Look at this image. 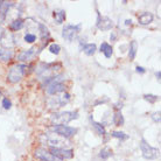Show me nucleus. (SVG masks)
Listing matches in <instances>:
<instances>
[{
    "label": "nucleus",
    "mask_w": 161,
    "mask_h": 161,
    "mask_svg": "<svg viewBox=\"0 0 161 161\" xmlns=\"http://www.w3.org/2000/svg\"><path fill=\"white\" fill-rule=\"evenodd\" d=\"M113 27V21L108 16H101L98 14L97 19V28L101 31H110Z\"/></svg>",
    "instance_id": "12"
},
{
    "label": "nucleus",
    "mask_w": 161,
    "mask_h": 161,
    "mask_svg": "<svg viewBox=\"0 0 161 161\" xmlns=\"http://www.w3.org/2000/svg\"><path fill=\"white\" fill-rule=\"evenodd\" d=\"M160 114H161L160 111H158V112H154L153 114H152V119H153L155 123H160V120H161Z\"/></svg>",
    "instance_id": "30"
},
{
    "label": "nucleus",
    "mask_w": 161,
    "mask_h": 161,
    "mask_svg": "<svg viewBox=\"0 0 161 161\" xmlns=\"http://www.w3.org/2000/svg\"><path fill=\"white\" fill-rule=\"evenodd\" d=\"M111 39H112V40H114V39H116V35H114V34H112V36H111Z\"/></svg>",
    "instance_id": "34"
},
{
    "label": "nucleus",
    "mask_w": 161,
    "mask_h": 161,
    "mask_svg": "<svg viewBox=\"0 0 161 161\" xmlns=\"http://www.w3.org/2000/svg\"><path fill=\"white\" fill-rule=\"evenodd\" d=\"M34 154H35V157H36L37 159H40L41 161H62L61 159H58V158L54 157L49 151H47V149H44V148H37Z\"/></svg>",
    "instance_id": "11"
},
{
    "label": "nucleus",
    "mask_w": 161,
    "mask_h": 161,
    "mask_svg": "<svg viewBox=\"0 0 161 161\" xmlns=\"http://www.w3.org/2000/svg\"><path fill=\"white\" fill-rule=\"evenodd\" d=\"M137 50H138L137 41H132V42L130 43V49H129V57H130V60H134V58H136V55H137Z\"/></svg>",
    "instance_id": "20"
},
{
    "label": "nucleus",
    "mask_w": 161,
    "mask_h": 161,
    "mask_svg": "<svg viewBox=\"0 0 161 161\" xmlns=\"http://www.w3.org/2000/svg\"><path fill=\"white\" fill-rule=\"evenodd\" d=\"M37 55V48L36 47H33L31 49H27V50H22V52L18 55V61L20 62H31V61L34 60V57Z\"/></svg>",
    "instance_id": "10"
},
{
    "label": "nucleus",
    "mask_w": 161,
    "mask_h": 161,
    "mask_svg": "<svg viewBox=\"0 0 161 161\" xmlns=\"http://www.w3.org/2000/svg\"><path fill=\"white\" fill-rule=\"evenodd\" d=\"M155 76H157L158 80H161V73L160 71H157V73H155Z\"/></svg>",
    "instance_id": "32"
},
{
    "label": "nucleus",
    "mask_w": 161,
    "mask_h": 161,
    "mask_svg": "<svg viewBox=\"0 0 161 161\" xmlns=\"http://www.w3.org/2000/svg\"><path fill=\"white\" fill-rule=\"evenodd\" d=\"M13 57V50L11 49H4L0 48V62L1 63H6L9 62Z\"/></svg>",
    "instance_id": "14"
},
{
    "label": "nucleus",
    "mask_w": 161,
    "mask_h": 161,
    "mask_svg": "<svg viewBox=\"0 0 161 161\" xmlns=\"http://www.w3.org/2000/svg\"><path fill=\"white\" fill-rule=\"evenodd\" d=\"M101 52L104 54L106 58H110L113 54V49L108 42H103V43L101 44Z\"/></svg>",
    "instance_id": "17"
},
{
    "label": "nucleus",
    "mask_w": 161,
    "mask_h": 161,
    "mask_svg": "<svg viewBox=\"0 0 161 161\" xmlns=\"http://www.w3.org/2000/svg\"><path fill=\"white\" fill-rule=\"evenodd\" d=\"M69 101H70V95L68 92H62L49 98L47 101V105H48V109L50 110H58L65 104H68Z\"/></svg>",
    "instance_id": "4"
},
{
    "label": "nucleus",
    "mask_w": 161,
    "mask_h": 161,
    "mask_svg": "<svg viewBox=\"0 0 161 161\" xmlns=\"http://www.w3.org/2000/svg\"><path fill=\"white\" fill-rule=\"evenodd\" d=\"M140 149L142 157L147 160H153V159H157L159 157V149L155 148V147H152L144 138L140 140Z\"/></svg>",
    "instance_id": "6"
},
{
    "label": "nucleus",
    "mask_w": 161,
    "mask_h": 161,
    "mask_svg": "<svg viewBox=\"0 0 161 161\" xmlns=\"http://www.w3.org/2000/svg\"><path fill=\"white\" fill-rule=\"evenodd\" d=\"M153 14L149 12H145L142 13L141 15H139L138 18V21H139V24L140 25H149L152 21H153Z\"/></svg>",
    "instance_id": "15"
},
{
    "label": "nucleus",
    "mask_w": 161,
    "mask_h": 161,
    "mask_svg": "<svg viewBox=\"0 0 161 161\" xmlns=\"http://www.w3.org/2000/svg\"><path fill=\"white\" fill-rule=\"evenodd\" d=\"M24 26H25V22L22 19H15V20H13L12 22L9 24V29L13 31V32H18V31H20Z\"/></svg>",
    "instance_id": "18"
},
{
    "label": "nucleus",
    "mask_w": 161,
    "mask_h": 161,
    "mask_svg": "<svg viewBox=\"0 0 161 161\" xmlns=\"http://www.w3.org/2000/svg\"><path fill=\"white\" fill-rule=\"evenodd\" d=\"M77 118H78L77 111H62V112L53 113L50 116V120L55 125H67Z\"/></svg>",
    "instance_id": "1"
},
{
    "label": "nucleus",
    "mask_w": 161,
    "mask_h": 161,
    "mask_svg": "<svg viewBox=\"0 0 161 161\" xmlns=\"http://www.w3.org/2000/svg\"><path fill=\"white\" fill-rule=\"evenodd\" d=\"M111 136L113 138H117V139H120V140H126V139H129V136L127 134H125L124 132H119V131H113L111 133Z\"/></svg>",
    "instance_id": "25"
},
{
    "label": "nucleus",
    "mask_w": 161,
    "mask_h": 161,
    "mask_svg": "<svg viewBox=\"0 0 161 161\" xmlns=\"http://www.w3.org/2000/svg\"><path fill=\"white\" fill-rule=\"evenodd\" d=\"M113 123L116 125H118V126H120V125L124 124V117H123V114H121L120 111H118V112L116 113V116L113 117Z\"/></svg>",
    "instance_id": "22"
},
{
    "label": "nucleus",
    "mask_w": 161,
    "mask_h": 161,
    "mask_svg": "<svg viewBox=\"0 0 161 161\" xmlns=\"http://www.w3.org/2000/svg\"><path fill=\"white\" fill-rule=\"evenodd\" d=\"M50 131L53 133H56L57 136H60V137L65 138V139L74 137L77 133V129L70 127V126H67V125H53L50 127Z\"/></svg>",
    "instance_id": "5"
},
{
    "label": "nucleus",
    "mask_w": 161,
    "mask_h": 161,
    "mask_svg": "<svg viewBox=\"0 0 161 161\" xmlns=\"http://www.w3.org/2000/svg\"><path fill=\"white\" fill-rule=\"evenodd\" d=\"M144 98H145L147 102L152 103V104H154V103L159 99V97L158 96H155V95H151V93H148V95H144Z\"/></svg>",
    "instance_id": "28"
},
{
    "label": "nucleus",
    "mask_w": 161,
    "mask_h": 161,
    "mask_svg": "<svg viewBox=\"0 0 161 161\" xmlns=\"http://www.w3.org/2000/svg\"><path fill=\"white\" fill-rule=\"evenodd\" d=\"M136 71H137L138 74H145V69L142 68V67H139V65H138L137 68H136Z\"/></svg>",
    "instance_id": "31"
},
{
    "label": "nucleus",
    "mask_w": 161,
    "mask_h": 161,
    "mask_svg": "<svg viewBox=\"0 0 161 161\" xmlns=\"http://www.w3.org/2000/svg\"><path fill=\"white\" fill-rule=\"evenodd\" d=\"M91 119V123H92V126H93V129H95V131L97 132V134L98 136H101V137H103V136H105L106 134V131H105V127H104V125L101 124V123H97V121H95L92 119V117L90 118Z\"/></svg>",
    "instance_id": "16"
},
{
    "label": "nucleus",
    "mask_w": 161,
    "mask_h": 161,
    "mask_svg": "<svg viewBox=\"0 0 161 161\" xmlns=\"http://www.w3.org/2000/svg\"><path fill=\"white\" fill-rule=\"evenodd\" d=\"M80 26L77 25V26H74V25H67L64 26V28L62 31V36L64 40H67L68 42L73 41L75 37L77 36V34L80 32Z\"/></svg>",
    "instance_id": "7"
},
{
    "label": "nucleus",
    "mask_w": 161,
    "mask_h": 161,
    "mask_svg": "<svg viewBox=\"0 0 161 161\" xmlns=\"http://www.w3.org/2000/svg\"><path fill=\"white\" fill-rule=\"evenodd\" d=\"M46 91H47L48 95L55 96V95H58V93L65 92V86L62 84V83H53V84L47 86V90H46Z\"/></svg>",
    "instance_id": "13"
},
{
    "label": "nucleus",
    "mask_w": 161,
    "mask_h": 161,
    "mask_svg": "<svg viewBox=\"0 0 161 161\" xmlns=\"http://www.w3.org/2000/svg\"><path fill=\"white\" fill-rule=\"evenodd\" d=\"M49 152L54 155V157L58 158L61 160L63 159H71L74 157V151L73 149H65V148H54L50 147Z\"/></svg>",
    "instance_id": "9"
},
{
    "label": "nucleus",
    "mask_w": 161,
    "mask_h": 161,
    "mask_svg": "<svg viewBox=\"0 0 161 161\" xmlns=\"http://www.w3.org/2000/svg\"><path fill=\"white\" fill-rule=\"evenodd\" d=\"M25 42L27 43H34L36 41V34H33V33H26L25 34Z\"/></svg>",
    "instance_id": "24"
},
{
    "label": "nucleus",
    "mask_w": 161,
    "mask_h": 161,
    "mask_svg": "<svg viewBox=\"0 0 161 161\" xmlns=\"http://www.w3.org/2000/svg\"><path fill=\"white\" fill-rule=\"evenodd\" d=\"M41 142L44 145H48L49 147H54V148H63V146L69 144L67 142L65 138L57 136L56 133H47V134H42L41 136Z\"/></svg>",
    "instance_id": "2"
},
{
    "label": "nucleus",
    "mask_w": 161,
    "mask_h": 161,
    "mask_svg": "<svg viewBox=\"0 0 161 161\" xmlns=\"http://www.w3.org/2000/svg\"><path fill=\"white\" fill-rule=\"evenodd\" d=\"M3 106H4V109L8 110V109H11L12 103H11V101H9L8 98H4V99H3Z\"/></svg>",
    "instance_id": "29"
},
{
    "label": "nucleus",
    "mask_w": 161,
    "mask_h": 161,
    "mask_svg": "<svg viewBox=\"0 0 161 161\" xmlns=\"http://www.w3.org/2000/svg\"><path fill=\"white\" fill-rule=\"evenodd\" d=\"M96 50H97V47L95 43H88L83 47V52H84V54L85 55H88V56H92V55H95Z\"/></svg>",
    "instance_id": "19"
},
{
    "label": "nucleus",
    "mask_w": 161,
    "mask_h": 161,
    "mask_svg": "<svg viewBox=\"0 0 161 161\" xmlns=\"http://www.w3.org/2000/svg\"><path fill=\"white\" fill-rule=\"evenodd\" d=\"M131 22H132L131 20H126L125 21V25H127V26H129V25H131Z\"/></svg>",
    "instance_id": "33"
},
{
    "label": "nucleus",
    "mask_w": 161,
    "mask_h": 161,
    "mask_svg": "<svg viewBox=\"0 0 161 161\" xmlns=\"http://www.w3.org/2000/svg\"><path fill=\"white\" fill-rule=\"evenodd\" d=\"M99 157H101L102 159H104V160L110 157H112V151H111V148H109V147L103 148L101 151V153H99Z\"/></svg>",
    "instance_id": "23"
},
{
    "label": "nucleus",
    "mask_w": 161,
    "mask_h": 161,
    "mask_svg": "<svg viewBox=\"0 0 161 161\" xmlns=\"http://www.w3.org/2000/svg\"><path fill=\"white\" fill-rule=\"evenodd\" d=\"M39 29H40L41 32V37H49V32H48V28L42 24H39Z\"/></svg>",
    "instance_id": "27"
},
{
    "label": "nucleus",
    "mask_w": 161,
    "mask_h": 161,
    "mask_svg": "<svg viewBox=\"0 0 161 161\" xmlns=\"http://www.w3.org/2000/svg\"><path fill=\"white\" fill-rule=\"evenodd\" d=\"M60 50H61V47L57 43H52L49 46V52L52 53V54H54V55H58Z\"/></svg>",
    "instance_id": "26"
},
{
    "label": "nucleus",
    "mask_w": 161,
    "mask_h": 161,
    "mask_svg": "<svg viewBox=\"0 0 161 161\" xmlns=\"http://www.w3.org/2000/svg\"><path fill=\"white\" fill-rule=\"evenodd\" d=\"M0 44L4 49H11L16 44L15 37L11 32H4L0 36Z\"/></svg>",
    "instance_id": "8"
},
{
    "label": "nucleus",
    "mask_w": 161,
    "mask_h": 161,
    "mask_svg": "<svg viewBox=\"0 0 161 161\" xmlns=\"http://www.w3.org/2000/svg\"><path fill=\"white\" fill-rule=\"evenodd\" d=\"M26 70H27V65L25 63H16V64L12 65L7 75L8 82H11V83L20 82L24 77L25 73H26Z\"/></svg>",
    "instance_id": "3"
},
{
    "label": "nucleus",
    "mask_w": 161,
    "mask_h": 161,
    "mask_svg": "<svg viewBox=\"0 0 161 161\" xmlns=\"http://www.w3.org/2000/svg\"><path fill=\"white\" fill-rule=\"evenodd\" d=\"M54 19H55V22H56L57 25L63 24V21L65 20V12L62 11V9L54 12Z\"/></svg>",
    "instance_id": "21"
},
{
    "label": "nucleus",
    "mask_w": 161,
    "mask_h": 161,
    "mask_svg": "<svg viewBox=\"0 0 161 161\" xmlns=\"http://www.w3.org/2000/svg\"><path fill=\"white\" fill-rule=\"evenodd\" d=\"M0 96H1V91H0Z\"/></svg>",
    "instance_id": "35"
}]
</instances>
